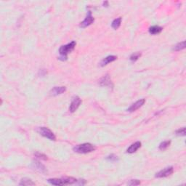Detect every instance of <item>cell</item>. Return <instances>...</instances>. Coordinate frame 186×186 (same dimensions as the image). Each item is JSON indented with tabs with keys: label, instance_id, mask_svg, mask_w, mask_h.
<instances>
[{
	"label": "cell",
	"instance_id": "4",
	"mask_svg": "<svg viewBox=\"0 0 186 186\" xmlns=\"http://www.w3.org/2000/svg\"><path fill=\"white\" fill-rule=\"evenodd\" d=\"M38 132L43 137L50 140H56L55 135L54 134V133L50 129H48L47 127H39V129H38Z\"/></svg>",
	"mask_w": 186,
	"mask_h": 186
},
{
	"label": "cell",
	"instance_id": "1",
	"mask_svg": "<svg viewBox=\"0 0 186 186\" xmlns=\"http://www.w3.org/2000/svg\"><path fill=\"white\" fill-rule=\"evenodd\" d=\"M76 44V41H72L71 42L68 43V44H65V45H62L60 46V49H59V53L60 54V57H59V59L62 60H67V58H68V54L74 49Z\"/></svg>",
	"mask_w": 186,
	"mask_h": 186
},
{
	"label": "cell",
	"instance_id": "2",
	"mask_svg": "<svg viewBox=\"0 0 186 186\" xmlns=\"http://www.w3.org/2000/svg\"><path fill=\"white\" fill-rule=\"evenodd\" d=\"M48 182L53 185H73V184H78V179L73 177H66V178L57 179L52 178L48 179Z\"/></svg>",
	"mask_w": 186,
	"mask_h": 186
},
{
	"label": "cell",
	"instance_id": "9",
	"mask_svg": "<svg viewBox=\"0 0 186 186\" xmlns=\"http://www.w3.org/2000/svg\"><path fill=\"white\" fill-rule=\"evenodd\" d=\"M100 84L102 86H109V87H113V84H112V81L110 80V76L109 75H105L103 77L101 78V79L99 81Z\"/></svg>",
	"mask_w": 186,
	"mask_h": 186
},
{
	"label": "cell",
	"instance_id": "15",
	"mask_svg": "<svg viewBox=\"0 0 186 186\" xmlns=\"http://www.w3.org/2000/svg\"><path fill=\"white\" fill-rule=\"evenodd\" d=\"M20 185L28 186V185H35V182H33L31 179L23 178L20 180V182L19 183Z\"/></svg>",
	"mask_w": 186,
	"mask_h": 186
},
{
	"label": "cell",
	"instance_id": "19",
	"mask_svg": "<svg viewBox=\"0 0 186 186\" xmlns=\"http://www.w3.org/2000/svg\"><path fill=\"white\" fill-rule=\"evenodd\" d=\"M140 56H141V53H140V52H135V53H133L132 55L130 56L129 59H130L131 61L134 62V61H136V60H138L140 57Z\"/></svg>",
	"mask_w": 186,
	"mask_h": 186
},
{
	"label": "cell",
	"instance_id": "11",
	"mask_svg": "<svg viewBox=\"0 0 186 186\" xmlns=\"http://www.w3.org/2000/svg\"><path fill=\"white\" fill-rule=\"evenodd\" d=\"M116 59H117V57L115 55L107 56L106 57H105V58H104L103 60L100 62V66H102V67L105 66V65H107L108 64L110 63V62L115 61Z\"/></svg>",
	"mask_w": 186,
	"mask_h": 186
},
{
	"label": "cell",
	"instance_id": "5",
	"mask_svg": "<svg viewBox=\"0 0 186 186\" xmlns=\"http://www.w3.org/2000/svg\"><path fill=\"white\" fill-rule=\"evenodd\" d=\"M174 171V168L172 166H169L165 169H162L161 171H158V173L155 174V177L157 178H162V177H166L168 176L171 175Z\"/></svg>",
	"mask_w": 186,
	"mask_h": 186
},
{
	"label": "cell",
	"instance_id": "23",
	"mask_svg": "<svg viewBox=\"0 0 186 186\" xmlns=\"http://www.w3.org/2000/svg\"><path fill=\"white\" fill-rule=\"evenodd\" d=\"M140 184V181L137 180V179H132L128 182L129 185H138Z\"/></svg>",
	"mask_w": 186,
	"mask_h": 186
},
{
	"label": "cell",
	"instance_id": "7",
	"mask_svg": "<svg viewBox=\"0 0 186 186\" xmlns=\"http://www.w3.org/2000/svg\"><path fill=\"white\" fill-rule=\"evenodd\" d=\"M81 100L78 97V96H76L75 97H73V100H72L71 103H70L69 106V111L70 113H73V112L76 111L78 107H79V105H81Z\"/></svg>",
	"mask_w": 186,
	"mask_h": 186
},
{
	"label": "cell",
	"instance_id": "17",
	"mask_svg": "<svg viewBox=\"0 0 186 186\" xmlns=\"http://www.w3.org/2000/svg\"><path fill=\"white\" fill-rule=\"evenodd\" d=\"M185 41H181V42L178 43V44H176V45L174 46V48H173V50L180 51V50H182V49H185Z\"/></svg>",
	"mask_w": 186,
	"mask_h": 186
},
{
	"label": "cell",
	"instance_id": "21",
	"mask_svg": "<svg viewBox=\"0 0 186 186\" xmlns=\"http://www.w3.org/2000/svg\"><path fill=\"white\" fill-rule=\"evenodd\" d=\"M176 134H177V135L185 136V128L182 127V128H180V129H177V130L176 131Z\"/></svg>",
	"mask_w": 186,
	"mask_h": 186
},
{
	"label": "cell",
	"instance_id": "3",
	"mask_svg": "<svg viewBox=\"0 0 186 186\" xmlns=\"http://www.w3.org/2000/svg\"><path fill=\"white\" fill-rule=\"evenodd\" d=\"M95 147L90 143H83L76 145L73 147V150L78 153H88L94 151Z\"/></svg>",
	"mask_w": 186,
	"mask_h": 186
},
{
	"label": "cell",
	"instance_id": "16",
	"mask_svg": "<svg viewBox=\"0 0 186 186\" xmlns=\"http://www.w3.org/2000/svg\"><path fill=\"white\" fill-rule=\"evenodd\" d=\"M121 17H118V18L115 19V20H113V21L111 23V26L112 28H113V29H118V28L120 27V25H121Z\"/></svg>",
	"mask_w": 186,
	"mask_h": 186
},
{
	"label": "cell",
	"instance_id": "8",
	"mask_svg": "<svg viewBox=\"0 0 186 186\" xmlns=\"http://www.w3.org/2000/svg\"><path fill=\"white\" fill-rule=\"evenodd\" d=\"M145 102V99H140V100H137V102H135L134 103H133L129 108L127 109V111L129 112H134L136 110L142 107V105H144V103Z\"/></svg>",
	"mask_w": 186,
	"mask_h": 186
},
{
	"label": "cell",
	"instance_id": "10",
	"mask_svg": "<svg viewBox=\"0 0 186 186\" xmlns=\"http://www.w3.org/2000/svg\"><path fill=\"white\" fill-rule=\"evenodd\" d=\"M66 90L65 86H54L49 92V94L52 96H57L58 94H61Z\"/></svg>",
	"mask_w": 186,
	"mask_h": 186
},
{
	"label": "cell",
	"instance_id": "24",
	"mask_svg": "<svg viewBox=\"0 0 186 186\" xmlns=\"http://www.w3.org/2000/svg\"><path fill=\"white\" fill-rule=\"evenodd\" d=\"M103 5H104V7H105V5H106V6H105V7H108V1H104Z\"/></svg>",
	"mask_w": 186,
	"mask_h": 186
},
{
	"label": "cell",
	"instance_id": "22",
	"mask_svg": "<svg viewBox=\"0 0 186 186\" xmlns=\"http://www.w3.org/2000/svg\"><path fill=\"white\" fill-rule=\"evenodd\" d=\"M107 160H108V161H118V157L116 156V155H113V154H111L110 155H108V157L106 158Z\"/></svg>",
	"mask_w": 186,
	"mask_h": 186
},
{
	"label": "cell",
	"instance_id": "6",
	"mask_svg": "<svg viewBox=\"0 0 186 186\" xmlns=\"http://www.w3.org/2000/svg\"><path fill=\"white\" fill-rule=\"evenodd\" d=\"M94 20V17H93V16L92 15V12H91V11H89L87 15H86L85 19H84V20L81 22V24H80V27H81V28H86V27L89 26V25H90L91 24L93 23Z\"/></svg>",
	"mask_w": 186,
	"mask_h": 186
},
{
	"label": "cell",
	"instance_id": "20",
	"mask_svg": "<svg viewBox=\"0 0 186 186\" xmlns=\"http://www.w3.org/2000/svg\"><path fill=\"white\" fill-rule=\"evenodd\" d=\"M34 155L36 157H37L38 158H40V159L41 160H47V156H46V155H44V153H39V152H36V153H34Z\"/></svg>",
	"mask_w": 186,
	"mask_h": 186
},
{
	"label": "cell",
	"instance_id": "18",
	"mask_svg": "<svg viewBox=\"0 0 186 186\" xmlns=\"http://www.w3.org/2000/svg\"><path fill=\"white\" fill-rule=\"evenodd\" d=\"M171 141L170 140H166L163 141L159 145V149L161 150H165L166 149H167V147L170 145Z\"/></svg>",
	"mask_w": 186,
	"mask_h": 186
},
{
	"label": "cell",
	"instance_id": "12",
	"mask_svg": "<svg viewBox=\"0 0 186 186\" xmlns=\"http://www.w3.org/2000/svg\"><path fill=\"white\" fill-rule=\"evenodd\" d=\"M140 147H141V142H139V141H137V142H135L134 143L132 144L130 146L128 147L127 150H126V152H127L128 153H134V152L137 151V150H138Z\"/></svg>",
	"mask_w": 186,
	"mask_h": 186
},
{
	"label": "cell",
	"instance_id": "14",
	"mask_svg": "<svg viewBox=\"0 0 186 186\" xmlns=\"http://www.w3.org/2000/svg\"><path fill=\"white\" fill-rule=\"evenodd\" d=\"M163 28L161 27L158 26V25H153V26L150 27L149 28V33L152 35L158 34L162 31Z\"/></svg>",
	"mask_w": 186,
	"mask_h": 186
},
{
	"label": "cell",
	"instance_id": "13",
	"mask_svg": "<svg viewBox=\"0 0 186 186\" xmlns=\"http://www.w3.org/2000/svg\"><path fill=\"white\" fill-rule=\"evenodd\" d=\"M33 166L35 168V169H36V170H38L39 171H40V172L41 173H46V169L45 166H44V165L42 164V163H41L39 162V161H34L33 162Z\"/></svg>",
	"mask_w": 186,
	"mask_h": 186
}]
</instances>
